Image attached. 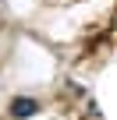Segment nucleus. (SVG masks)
Listing matches in <instances>:
<instances>
[{"label": "nucleus", "mask_w": 117, "mask_h": 120, "mask_svg": "<svg viewBox=\"0 0 117 120\" xmlns=\"http://www.w3.org/2000/svg\"><path fill=\"white\" fill-rule=\"evenodd\" d=\"M36 113H39V102H36L32 95L11 99V116H14V120H25V116H36Z\"/></svg>", "instance_id": "nucleus-1"}]
</instances>
